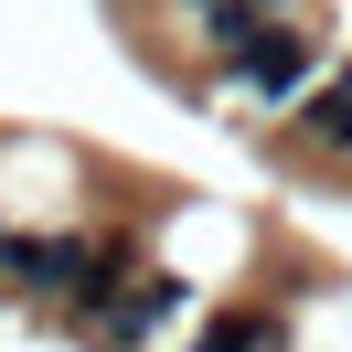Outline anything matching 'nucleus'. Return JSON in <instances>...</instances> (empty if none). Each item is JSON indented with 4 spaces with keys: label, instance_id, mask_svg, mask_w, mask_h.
I'll return each mask as SVG.
<instances>
[{
    "label": "nucleus",
    "instance_id": "obj_1",
    "mask_svg": "<svg viewBox=\"0 0 352 352\" xmlns=\"http://www.w3.org/2000/svg\"><path fill=\"white\" fill-rule=\"evenodd\" d=\"M309 65H320V43H309V32H288V22H267V43L235 65V86H245V96H267V107H288V96L309 86Z\"/></svg>",
    "mask_w": 352,
    "mask_h": 352
},
{
    "label": "nucleus",
    "instance_id": "obj_2",
    "mask_svg": "<svg viewBox=\"0 0 352 352\" xmlns=\"http://www.w3.org/2000/svg\"><path fill=\"white\" fill-rule=\"evenodd\" d=\"M299 139H309L320 160H352V65L331 75L320 96H299Z\"/></svg>",
    "mask_w": 352,
    "mask_h": 352
},
{
    "label": "nucleus",
    "instance_id": "obj_3",
    "mask_svg": "<svg viewBox=\"0 0 352 352\" xmlns=\"http://www.w3.org/2000/svg\"><path fill=\"white\" fill-rule=\"evenodd\" d=\"M192 352H278V309H214L192 331Z\"/></svg>",
    "mask_w": 352,
    "mask_h": 352
},
{
    "label": "nucleus",
    "instance_id": "obj_4",
    "mask_svg": "<svg viewBox=\"0 0 352 352\" xmlns=\"http://www.w3.org/2000/svg\"><path fill=\"white\" fill-rule=\"evenodd\" d=\"M11 245H22V235H11V224H0V278H11Z\"/></svg>",
    "mask_w": 352,
    "mask_h": 352
},
{
    "label": "nucleus",
    "instance_id": "obj_5",
    "mask_svg": "<svg viewBox=\"0 0 352 352\" xmlns=\"http://www.w3.org/2000/svg\"><path fill=\"white\" fill-rule=\"evenodd\" d=\"M256 11H288V0H256Z\"/></svg>",
    "mask_w": 352,
    "mask_h": 352
}]
</instances>
